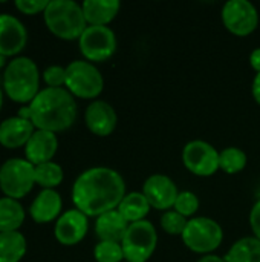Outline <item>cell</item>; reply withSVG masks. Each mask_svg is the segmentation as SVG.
<instances>
[{
	"mask_svg": "<svg viewBox=\"0 0 260 262\" xmlns=\"http://www.w3.org/2000/svg\"><path fill=\"white\" fill-rule=\"evenodd\" d=\"M17 117H20V118H23V120H29L31 121V107L28 106H25V107H21L20 111H18V114H17Z\"/></svg>",
	"mask_w": 260,
	"mask_h": 262,
	"instance_id": "cell-35",
	"label": "cell"
},
{
	"mask_svg": "<svg viewBox=\"0 0 260 262\" xmlns=\"http://www.w3.org/2000/svg\"><path fill=\"white\" fill-rule=\"evenodd\" d=\"M83 14L86 23L90 26H106L115 18L120 11V2L116 0H86L83 5Z\"/></svg>",
	"mask_w": 260,
	"mask_h": 262,
	"instance_id": "cell-20",
	"label": "cell"
},
{
	"mask_svg": "<svg viewBox=\"0 0 260 262\" xmlns=\"http://www.w3.org/2000/svg\"><path fill=\"white\" fill-rule=\"evenodd\" d=\"M253 97L260 104V72L256 75V78L253 81Z\"/></svg>",
	"mask_w": 260,
	"mask_h": 262,
	"instance_id": "cell-34",
	"label": "cell"
},
{
	"mask_svg": "<svg viewBox=\"0 0 260 262\" xmlns=\"http://www.w3.org/2000/svg\"><path fill=\"white\" fill-rule=\"evenodd\" d=\"M187 220L178 212H166L161 218V226L169 235H182L187 227Z\"/></svg>",
	"mask_w": 260,
	"mask_h": 262,
	"instance_id": "cell-29",
	"label": "cell"
},
{
	"mask_svg": "<svg viewBox=\"0 0 260 262\" xmlns=\"http://www.w3.org/2000/svg\"><path fill=\"white\" fill-rule=\"evenodd\" d=\"M150 207L152 206L149 204L144 193L132 192V193H129V195H126L123 198V201L118 206V212L124 216V220L129 224H133V223H138V221H144V218L147 216Z\"/></svg>",
	"mask_w": 260,
	"mask_h": 262,
	"instance_id": "cell-22",
	"label": "cell"
},
{
	"mask_svg": "<svg viewBox=\"0 0 260 262\" xmlns=\"http://www.w3.org/2000/svg\"><path fill=\"white\" fill-rule=\"evenodd\" d=\"M158 243L156 230L149 221H138L129 226L121 243L127 262H146L155 252Z\"/></svg>",
	"mask_w": 260,
	"mask_h": 262,
	"instance_id": "cell-7",
	"label": "cell"
},
{
	"mask_svg": "<svg viewBox=\"0 0 260 262\" xmlns=\"http://www.w3.org/2000/svg\"><path fill=\"white\" fill-rule=\"evenodd\" d=\"M198 262H225V258H221L216 255H207V256L201 258Z\"/></svg>",
	"mask_w": 260,
	"mask_h": 262,
	"instance_id": "cell-36",
	"label": "cell"
},
{
	"mask_svg": "<svg viewBox=\"0 0 260 262\" xmlns=\"http://www.w3.org/2000/svg\"><path fill=\"white\" fill-rule=\"evenodd\" d=\"M25 221L23 206L12 198H0V233L18 232Z\"/></svg>",
	"mask_w": 260,
	"mask_h": 262,
	"instance_id": "cell-21",
	"label": "cell"
},
{
	"mask_svg": "<svg viewBox=\"0 0 260 262\" xmlns=\"http://www.w3.org/2000/svg\"><path fill=\"white\" fill-rule=\"evenodd\" d=\"M38 86L40 72L34 60L29 57H15L8 63L3 74V88L12 101L31 104L40 92Z\"/></svg>",
	"mask_w": 260,
	"mask_h": 262,
	"instance_id": "cell-3",
	"label": "cell"
},
{
	"mask_svg": "<svg viewBox=\"0 0 260 262\" xmlns=\"http://www.w3.org/2000/svg\"><path fill=\"white\" fill-rule=\"evenodd\" d=\"M144 196L149 204L159 210H167L175 206L179 195L175 183L166 175H153L144 183Z\"/></svg>",
	"mask_w": 260,
	"mask_h": 262,
	"instance_id": "cell-14",
	"label": "cell"
},
{
	"mask_svg": "<svg viewBox=\"0 0 260 262\" xmlns=\"http://www.w3.org/2000/svg\"><path fill=\"white\" fill-rule=\"evenodd\" d=\"M175 212L181 213L182 216H192L199 209V200L193 192H181L175 203Z\"/></svg>",
	"mask_w": 260,
	"mask_h": 262,
	"instance_id": "cell-28",
	"label": "cell"
},
{
	"mask_svg": "<svg viewBox=\"0 0 260 262\" xmlns=\"http://www.w3.org/2000/svg\"><path fill=\"white\" fill-rule=\"evenodd\" d=\"M2 106H3V92L0 89V109H2Z\"/></svg>",
	"mask_w": 260,
	"mask_h": 262,
	"instance_id": "cell-38",
	"label": "cell"
},
{
	"mask_svg": "<svg viewBox=\"0 0 260 262\" xmlns=\"http://www.w3.org/2000/svg\"><path fill=\"white\" fill-rule=\"evenodd\" d=\"M35 166L28 160L11 158L0 166V190L12 200L25 198L35 184Z\"/></svg>",
	"mask_w": 260,
	"mask_h": 262,
	"instance_id": "cell-5",
	"label": "cell"
},
{
	"mask_svg": "<svg viewBox=\"0 0 260 262\" xmlns=\"http://www.w3.org/2000/svg\"><path fill=\"white\" fill-rule=\"evenodd\" d=\"M93 256L97 262H121L124 259L123 247L118 243H104L100 241L95 246Z\"/></svg>",
	"mask_w": 260,
	"mask_h": 262,
	"instance_id": "cell-27",
	"label": "cell"
},
{
	"mask_svg": "<svg viewBox=\"0 0 260 262\" xmlns=\"http://www.w3.org/2000/svg\"><path fill=\"white\" fill-rule=\"evenodd\" d=\"M31 121L38 130L61 132L77 118L74 95L64 88H44L31 101Z\"/></svg>",
	"mask_w": 260,
	"mask_h": 262,
	"instance_id": "cell-2",
	"label": "cell"
},
{
	"mask_svg": "<svg viewBox=\"0 0 260 262\" xmlns=\"http://www.w3.org/2000/svg\"><path fill=\"white\" fill-rule=\"evenodd\" d=\"M43 14L48 29L63 40H80L87 28L81 5L74 0H51Z\"/></svg>",
	"mask_w": 260,
	"mask_h": 262,
	"instance_id": "cell-4",
	"label": "cell"
},
{
	"mask_svg": "<svg viewBox=\"0 0 260 262\" xmlns=\"http://www.w3.org/2000/svg\"><path fill=\"white\" fill-rule=\"evenodd\" d=\"M87 216L78 209H72L64 212L55 224V238L63 246H75L78 244L87 233Z\"/></svg>",
	"mask_w": 260,
	"mask_h": 262,
	"instance_id": "cell-13",
	"label": "cell"
},
{
	"mask_svg": "<svg viewBox=\"0 0 260 262\" xmlns=\"http://www.w3.org/2000/svg\"><path fill=\"white\" fill-rule=\"evenodd\" d=\"M126 196L123 177L109 167L84 170L74 183L72 201L86 216H100L115 210Z\"/></svg>",
	"mask_w": 260,
	"mask_h": 262,
	"instance_id": "cell-1",
	"label": "cell"
},
{
	"mask_svg": "<svg viewBox=\"0 0 260 262\" xmlns=\"http://www.w3.org/2000/svg\"><path fill=\"white\" fill-rule=\"evenodd\" d=\"M86 126L89 130L98 137H107L113 132L116 126L115 109L106 101H93L86 109Z\"/></svg>",
	"mask_w": 260,
	"mask_h": 262,
	"instance_id": "cell-16",
	"label": "cell"
},
{
	"mask_svg": "<svg viewBox=\"0 0 260 262\" xmlns=\"http://www.w3.org/2000/svg\"><path fill=\"white\" fill-rule=\"evenodd\" d=\"M61 196L52 189H43L31 204L29 215L37 224H48L54 221L61 212Z\"/></svg>",
	"mask_w": 260,
	"mask_h": 262,
	"instance_id": "cell-18",
	"label": "cell"
},
{
	"mask_svg": "<svg viewBox=\"0 0 260 262\" xmlns=\"http://www.w3.org/2000/svg\"><path fill=\"white\" fill-rule=\"evenodd\" d=\"M225 262H260V241L257 238H242L228 250Z\"/></svg>",
	"mask_w": 260,
	"mask_h": 262,
	"instance_id": "cell-24",
	"label": "cell"
},
{
	"mask_svg": "<svg viewBox=\"0 0 260 262\" xmlns=\"http://www.w3.org/2000/svg\"><path fill=\"white\" fill-rule=\"evenodd\" d=\"M28 41L25 25L11 14H0V55L14 57L20 54Z\"/></svg>",
	"mask_w": 260,
	"mask_h": 262,
	"instance_id": "cell-12",
	"label": "cell"
},
{
	"mask_svg": "<svg viewBox=\"0 0 260 262\" xmlns=\"http://www.w3.org/2000/svg\"><path fill=\"white\" fill-rule=\"evenodd\" d=\"M250 223H251V229H253L254 238H257L260 241V200L254 204V207L251 210Z\"/></svg>",
	"mask_w": 260,
	"mask_h": 262,
	"instance_id": "cell-32",
	"label": "cell"
},
{
	"mask_svg": "<svg viewBox=\"0 0 260 262\" xmlns=\"http://www.w3.org/2000/svg\"><path fill=\"white\" fill-rule=\"evenodd\" d=\"M81 54L89 61H104L110 58L116 49V38L107 26H87L80 40Z\"/></svg>",
	"mask_w": 260,
	"mask_h": 262,
	"instance_id": "cell-9",
	"label": "cell"
},
{
	"mask_svg": "<svg viewBox=\"0 0 260 262\" xmlns=\"http://www.w3.org/2000/svg\"><path fill=\"white\" fill-rule=\"evenodd\" d=\"M250 63H251L253 69L259 74L260 72V48L254 49V51L251 52V55H250Z\"/></svg>",
	"mask_w": 260,
	"mask_h": 262,
	"instance_id": "cell-33",
	"label": "cell"
},
{
	"mask_svg": "<svg viewBox=\"0 0 260 262\" xmlns=\"http://www.w3.org/2000/svg\"><path fill=\"white\" fill-rule=\"evenodd\" d=\"M43 80L48 88H61L66 86V68L61 66H49L43 72Z\"/></svg>",
	"mask_w": 260,
	"mask_h": 262,
	"instance_id": "cell-30",
	"label": "cell"
},
{
	"mask_svg": "<svg viewBox=\"0 0 260 262\" xmlns=\"http://www.w3.org/2000/svg\"><path fill=\"white\" fill-rule=\"evenodd\" d=\"M57 149H58L57 135L54 132L37 129L25 146V157L31 164L38 166L43 163H49L57 154Z\"/></svg>",
	"mask_w": 260,
	"mask_h": 262,
	"instance_id": "cell-15",
	"label": "cell"
},
{
	"mask_svg": "<svg viewBox=\"0 0 260 262\" xmlns=\"http://www.w3.org/2000/svg\"><path fill=\"white\" fill-rule=\"evenodd\" d=\"M5 58H6V57L0 55V68H2V66H5V63H6V61H5Z\"/></svg>",
	"mask_w": 260,
	"mask_h": 262,
	"instance_id": "cell-37",
	"label": "cell"
},
{
	"mask_svg": "<svg viewBox=\"0 0 260 262\" xmlns=\"http://www.w3.org/2000/svg\"><path fill=\"white\" fill-rule=\"evenodd\" d=\"M35 184L41 186L43 189H52L60 186L63 181V169L60 164L49 161V163H43L35 166Z\"/></svg>",
	"mask_w": 260,
	"mask_h": 262,
	"instance_id": "cell-25",
	"label": "cell"
},
{
	"mask_svg": "<svg viewBox=\"0 0 260 262\" xmlns=\"http://www.w3.org/2000/svg\"><path fill=\"white\" fill-rule=\"evenodd\" d=\"M104 86L103 75L89 61L75 60L66 68V88L78 98H95Z\"/></svg>",
	"mask_w": 260,
	"mask_h": 262,
	"instance_id": "cell-6",
	"label": "cell"
},
{
	"mask_svg": "<svg viewBox=\"0 0 260 262\" xmlns=\"http://www.w3.org/2000/svg\"><path fill=\"white\" fill-rule=\"evenodd\" d=\"M247 166V154L239 147H227L219 154V169L225 173H239Z\"/></svg>",
	"mask_w": 260,
	"mask_h": 262,
	"instance_id": "cell-26",
	"label": "cell"
},
{
	"mask_svg": "<svg viewBox=\"0 0 260 262\" xmlns=\"http://www.w3.org/2000/svg\"><path fill=\"white\" fill-rule=\"evenodd\" d=\"M182 161L192 173L198 177H210L219 169V152L211 144L195 140L185 144Z\"/></svg>",
	"mask_w": 260,
	"mask_h": 262,
	"instance_id": "cell-11",
	"label": "cell"
},
{
	"mask_svg": "<svg viewBox=\"0 0 260 262\" xmlns=\"http://www.w3.org/2000/svg\"><path fill=\"white\" fill-rule=\"evenodd\" d=\"M14 5L20 12L26 15H34L38 12H44L49 2L48 0H15Z\"/></svg>",
	"mask_w": 260,
	"mask_h": 262,
	"instance_id": "cell-31",
	"label": "cell"
},
{
	"mask_svg": "<svg viewBox=\"0 0 260 262\" xmlns=\"http://www.w3.org/2000/svg\"><path fill=\"white\" fill-rule=\"evenodd\" d=\"M222 21L234 35H250L259 25V14L247 0H230L222 9Z\"/></svg>",
	"mask_w": 260,
	"mask_h": 262,
	"instance_id": "cell-10",
	"label": "cell"
},
{
	"mask_svg": "<svg viewBox=\"0 0 260 262\" xmlns=\"http://www.w3.org/2000/svg\"><path fill=\"white\" fill-rule=\"evenodd\" d=\"M26 253V238L20 232L0 233V262H20Z\"/></svg>",
	"mask_w": 260,
	"mask_h": 262,
	"instance_id": "cell-23",
	"label": "cell"
},
{
	"mask_svg": "<svg viewBox=\"0 0 260 262\" xmlns=\"http://www.w3.org/2000/svg\"><path fill=\"white\" fill-rule=\"evenodd\" d=\"M34 132L32 121L20 117H11L0 124V144L6 149L26 146Z\"/></svg>",
	"mask_w": 260,
	"mask_h": 262,
	"instance_id": "cell-17",
	"label": "cell"
},
{
	"mask_svg": "<svg viewBox=\"0 0 260 262\" xmlns=\"http://www.w3.org/2000/svg\"><path fill=\"white\" fill-rule=\"evenodd\" d=\"M181 236L190 250L196 253H210L221 246L224 232L222 227L210 218H193L187 223Z\"/></svg>",
	"mask_w": 260,
	"mask_h": 262,
	"instance_id": "cell-8",
	"label": "cell"
},
{
	"mask_svg": "<svg viewBox=\"0 0 260 262\" xmlns=\"http://www.w3.org/2000/svg\"><path fill=\"white\" fill-rule=\"evenodd\" d=\"M129 226L130 224L124 220V216L118 210H110L97 218L95 233L100 238V241L121 244Z\"/></svg>",
	"mask_w": 260,
	"mask_h": 262,
	"instance_id": "cell-19",
	"label": "cell"
}]
</instances>
